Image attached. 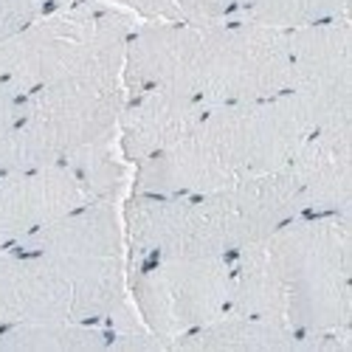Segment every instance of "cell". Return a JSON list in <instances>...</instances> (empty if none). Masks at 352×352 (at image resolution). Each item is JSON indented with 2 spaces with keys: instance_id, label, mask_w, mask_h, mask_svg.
<instances>
[{
  "instance_id": "e0dca14e",
  "label": "cell",
  "mask_w": 352,
  "mask_h": 352,
  "mask_svg": "<svg viewBox=\"0 0 352 352\" xmlns=\"http://www.w3.org/2000/svg\"><path fill=\"white\" fill-rule=\"evenodd\" d=\"M349 17V0H237L234 20L293 32L310 23Z\"/></svg>"
},
{
  "instance_id": "5bb4252c",
  "label": "cell",
  "mask_w": 352,
  "mask_h": 352,
  "mask_svg": "<svg viewBox=\"0 0 352 352\" xmlns=\"http://www.w3.org/2000/svg\"><path fill=\"white\" fill-rule=\"evenodd\" d=\"M299 333L285 321L223 313L172 344V349H203V352H296Z\"/></svg>"
},
{
  "instance_id": "8992f818",
  "label": "cell",
  "mask_w": 352,
  "mask_h": 352,
  "mask_svg": "<svg viewBox=\"0 0 352 352\" xmlns=\"http://www.w3.org/2000/svg\"><path fill=\"white\" fill-rule=\"evenodd\" d=\"M124 96L122 68L71 74L23 94L3 169L65 164L113 135Z\"/></svg>"
},
{
  "instance_id": "7c38bea8",
  "label": "cell",
  "mask_w": 352,
  "mask_h": 352,
  "mask_svg": "<svg viewBox=\"0 0 352 352\" xmlns=\"http://www.w3.org/2000/svg\"><path fill=\"white\" fill-rule=\"evenodd\" d=\"M209 107L169 87H144L124 96L116 141L130 166L178 144Z\"/></svg>"
},
{
  "instance_id": "30bf717a",
  "label": "cell",
  "mask_w": 352,
  "mask_h": 352,
  "mask_svg": "<svg viewBox=\"0 0 352 352\" xmlns=\"http://www.w3.org/2000/svg\"><path fill=\"white\" fill-rule=\"evenodd\" d=\"M91 203L68 164L0 169V251Z\"/></svg>"
},
{
  "instance_id": "6da1fadb",
  "label": "cell",
  "mask_w": 352,
  "mask_h": 352,
  "mask_svg": "<svg viewBox=\"0 0 352 352\" xmlns=\"http://www.w3.org/2000/svg\"><path fill=\"white\" fill-rule=\"evenodd\" d=\"M124 91L169 87L206 107L287 94V32L245 20L146 23L124 48Z\"/></svg>"
},
{
  "instance_id": "2e32d148",
  "label": "cell",
  "mask_w": 352,
  "mask_h": 352,
  "mask_svg": "<svg viewBox=\"0 0 352 352\" xmlns=\"http://www.w3.org/2000/svg\"><path fill=\"white\" fill-rule=\"evenodd\" d=\"M0 352H110V330L96 321H28L0 327Z\"/></svg>"
},
{
  "instance_id": "44dd1931",
  "label": "cell",
  "mask_w": 352,
  "mask_h": 352,
  "mask_svg": "<svg viewBox=\"0 0 352 352\" xmlns=\"http://www.w3.org/2000/svg\"><path fill=\"white\" fill-rule=\"evenodd\" d=\"M51 3H54V6H60V3H68V0H51Z\"/></svg>"
},
{
  "instance_id": "8fae6325",
  "label": "cell",
  "mask_w": 352,
  "mask_h": 352,
  "mask_svg": "<svg viewBox=\"0 0 352 352\" xmlns=\"http://www.w3.org/2000/svg\"><path fill=\"white\" fill-rule=\"evenodd\" d=\"M302 197V214L352 212V119L313 127L285 166Z\"/></svg>"
},
{
  "instance_id": "9c48e42d",
  "label": "cell",
  "mask_w": 352,
  "mask_h": 352,
  "mask_svg": "<svg viewBox=\"0 0 352 352\" xmlns=\"http://www.w3.org/2000/svg\"><path fill=\"white\" fill-rule=\"evenodd\" d=\"M290 85L313 113V122L352 119V23L349 17L321 20L287 32Z\"/></svg>"
},
{
  "instance_id": "9a60e30c",
  "label": "cell",
  "mask_w": 352,
  "mask_h": 352,
  "mask_svg": "<svg viewBox=\"0 0 352 352\" xmlns=\"http://www.w3.org/2000/svg\"><path fill=\"white\" fill-rule=\"evenodd\" d=\"M228 307L226 313L237 316H256L285 321V296L276 265L268 254L265 243L248 245L228 256Z\"/></svg>"
},
{
  "instance_id": "5b68a950",
  "label": "cell",
  "mask_w": 352,
  "mask_h": 352,
  "mask_svg": "<svg viewBox=\"0 0 352 352\" xmlns=\"http://www.w3.org/2000/svg\"><path fill=\"white\" fill-rule=\"evenodd\" d=\"M141 20L113 0H68L0 45V76L17 96L96 68H124V48Z\"/></svg>"
},
{
  "instance_id": "277c9868",
  "label": "cell",
  "mask_w": 352,
  "mask_h": 352,
  "mask_svg": "<svg viewBox=\"0 0 352 352\" xmlns=\"http://www.w3.org/2000/svg\"><path fill=\"white\" fill-rule=\"evenodd\" d=\"M296 333L352 330V212L299 214L265 240Z\"/></svg>"
},
{
  "instance_id": "d6986e66",
  "label": "cell",
  "mask_w": 352,
  "mask_h": 352,
  "mask_svg": "<svg viewBox=\"0 0 352 352\" xmlns=\"http://www.w3.org/2000/svg\"><path fill=\"white\" fill-rule=\"evenodd\" d=\"M48 9H54L51 0H0V45L20 34Z\"/></svg>"
},
{
  "instance_id": "3957f363",
  "label": "cell",
  "mask_w": 352,
  "mask_h": 352,
  "mask_svg": "<svg viewBox=\"0 0 352 352\" xmlns=\"http://www.w3.org/2000/svg\"><path fill=\"white\" fill-rule=\"evenodd\" d=\"M302 214L287 169L200 195H135L122 200L127 265L153 256H234L265 243Z\"/></svg>"
},
{
  "instance_id": "4fadbf2b",
  "label": "cell",
  "mask_w": 352,
  "mask_h": 352,
  "mask_svg": "<svg viewBox=\"0 0 352 352\" xmlns=\"http://www.w3.org/2000/svg\"><path fill=\"white\" fill-rule=\"evenodd\" d=\"M60 318H74V293L63 274L43 254L0 251V327Z\"/></svg>"
},
{
  "instance_id": "52a82bcc",
  "label": "cell",
  "mask_w": 352,
  "mask_h": 352,
  "mask_svg": "<svg viewBox=\"0 0 352 352\" xmlns=\"http://www.w3.org/2000/svg\"><path fill=\"white\" fill-rule=\"evenodd\" d=\"M14 248L43 254L63 274L74 293L76 321L104 324L130 302L122 203L91 200Z\"/></svg>"
},
{
  "instance_id": "ac0fdd59",
  "label": "cell",
  "mask_w": 352,
  "mask_h": 352,
  "mask_svg": "<svg viewBox=\"0 0 352 352\" xmlns=\"http://www.w3.org/2000/svg\"><path fill=\"white\" fill-rule=\"evenodd\" d=\"M146 23H220L234 20L237 0H113Z\"/></svg>"
},
{
  "instance_id": "ffe728a7",
  "label": "cell",
  "mask_w": 352,
  "mask_h": 352,
  "mask_svg": "<svg viewBox=\"0 0 352 352\" xmlns=\"http://www.w3.org/2000/svg\"><path fill=\"white\" fill-rule=\"evenodd\" d=\"M17 104L20 96L14 87L0 76V169H3V158H6V146L14 130V119H17Z\"/></svg>"
},
{
  "instance_id": "7a4b0ae2",
  "label": "cell",
  "mask_w": 352,
  "mask_h": 352,
  "mask_svg": "<svg viewBox=\"0 0 352 352\" xmlns=\"http://www.w3.org/2000/svg\"><path fill=\"white\" fill-rule=\"evenodd\" d=\"M316 127L296 94L209 107L169 150L130 172L135 195H200L285 169Z\"/></svg>"
},
{
  "instance_id": "ba28073f",
  "label": "cell",
  "mask_w": 352,
  "mask_h": 352,
  "mask_svg": "<svg viewBox=\"0 0 352 352\" xmlns=\"http://www.w3.org/2000/svg\"><path fill=\"white\" fill-rule=\"evenodd\" d=\"M228 256H153L127 265V296L158 341L206 327L228 307Z\"/></svg>"
}]
</instances>
